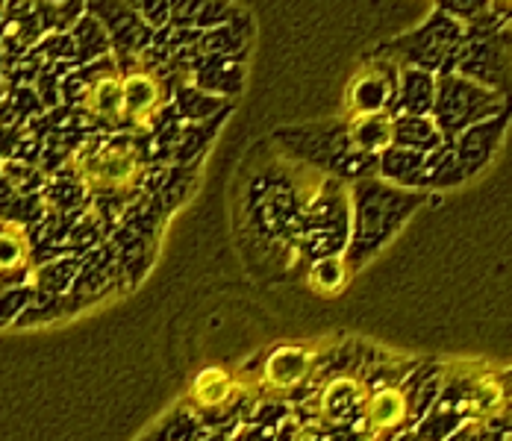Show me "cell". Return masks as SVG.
I'll use <instances>...</instances> for the list:
<instances>
[{"label": "cell", "instance_id": "obj_1", "mask_svg": "<svg viewBox=\"0 0 512 441\" xmlns=\"http://www.w3.org/2000/svg\"><path fill=\"white\" fill-rule=\"evenodd\" d=\"M465 42H468V27L454 15H448L445 9H433L415 30L377 45L371 56L389 59L401 68H424L442 74L451 53Z\"/></svg>", "mask_w": 512, "mask_h": 441}, {"label": "cell", "instance_id": "obj_2", "mask_svg": "<svg viewBox=\"0 0 512 441\" xmlns=\"http://www.w3.org/2000/svg\"><path fill=\"white\" fill-rule=\"evenodd\" d=\"M498 95L468 77L460 74H439V92H436V109L433 118L442 127L445 139L460 136V130L477 124L492 106Z\"/></svg>", "mask_w": 512, "mask_h": 441}, {"label": "cell", "instance_id": "obj_3", "mask_svg": "<svg viewBox=\"0 0 512 441\" xmlns=\"http://www.w3.org/2000/svg\"><path fill=\"white\" fill-rule=\"evenodd\" d=\"M86 12L95 15L112 39V53L124 65L130 56H142L156 42V30L127 0H86Z\"/></svg>", "mask_w": 512, "mask_h": 441}, {"label": "cell", "instance_id": "obj_4", "mask_svg": "<svg viewBox=\"0 0 512 441\" xmlns=\"http://www.w3.org/2000/svg\"><path fill=\"white\" fill-rule=\"evenodd\" d=\"M398 92H401V65L371 56L365 71H359L348 89V112L351 115H374V112L395 115Z\"/></svg>", "mask_w": 512, "mask_h": 441}, {"label": "cell", "instance_id": "obj_5", "mask_svg": "<svg viewBox=\"0 0 512 441\" xmlns=\"http://www.w3.org/2000/svg\"><path fill=\"white\" fill-rule=\"evenodd\" d=\"M142 177V165L133 147L106 145L98 147L80 165L83 186L95 192H130Z\"/></svg>", "mask_w": 512, "mask_h": 441}, {"label": "cell", "instance_id": "obj_6", "mask_svg": "<svg viewBox=\"0 0 512 441\" xmlns=\"http://www.w3.org/2000/svg\"><path fill=\"white\" fill-rule=\"evenodd\" d=\"M507 71V39L501 33H489L480 39H468L451 53L442 74H460L480 86H492Z\"/></svg>", "mask_w": 512, "mask_h": 441}, {"label": "cell", "instance_id": "obj_7", "mask_svg": "<svg viewBox=\"0 0 512 441\" xmlns=\"http://www.w3.org/2000/svg\"><path fill=\"white\" fill-rule=\"evenodd\" d=\"M162 80L151 71H130L124 77V121L136 124L139 130H151L165 106Z\"/></svg>", "mask_w": 512, "mask_h": 441}, {"label": "cell", "instance_id": "obj_8", "mask_svg": "<svg viewBox=\"0 0 512 441\" xmlns=\"http://www.w3.org/2000/svg\"><path fill=\"white\" fill-rule=\"evenodd\" d=\"M312 371V353L304 347L286 344L277 347L262 368V383L268 392H289L295 386H301Z\"/></svg>", "mask_w": 512, "mask_h": 441}, {"label": "cell", "instance_id": "obj_9", "mask_svg": "<svg viewBox=\"0 0 512 441\" xmlns=\"http://www.w3.org/2000/svg\"><path fill=\"white\" fill-rule=\"evenodd\" d=\"M439 92V74L424 68H401V92L395 115H433Z\"/></svg>", "mask_w": 512, "mask_h": 441}, {"label": "cell", "instance_id": "obj_10", "mask_svg": "<svg viewBox=\"0 0 512 441\" xmlns=\"http://www.w3.org/2000/svg\"><path fill=\"white\" fill-rule=\"evenodd\" d=\"M254 36V21L251 15H239L236 21L224 24V27H215L201 36V42L195 45L198 53H212V56H227V59H242L245 62V53H248V42Z\"/></svg>", "mask_w": 512, "mask_h": 441}, {"label": "cell", "instance_id": "obj_11", "mask_svg": "<svg viewBox=\"0 0 512 441\" xmlns=\"http://www.w3.org/2000/svg\"><path fill=\"white\" fill-rule=\"evenodd\" d=\"M351 139L362 153L383 156L389 147H395V115L392 112H374V115H348Z\"/></svg>", "mask_w": 512, "mask_h": 441}, {"label": "cell", "instance_id": "obj_12", "mask_svg": "<svg viewBox=\"0 0 512 441\" xmlns=\"http://www.w3.org/2000/svg\"><path fill=\"white\" fill-rule=\"evenodd\" d=\"M359 400H365V389L359 386L357 380H351V377H336V380H330V383L321 389L315 406H312V412H315L321 421H327V424H342V421L351 415V409L357 406Z\"/></svg>", "mask_w": 512, "mask_h": 441}, {"label": "cell", "instance_id": "obj_13", "mask_svg": "<svg viewBox=\"0 0 512 441\" xmlns=\"http://www.w3.org/2000/svg\"><path fill=\"white\" fill-rule=\"evenodd\" d=\"M395 147L430 156L445 147V133L433 115H395Z\"/></svg>", "mask_w": 512, "mask_h": 441}, {"label": "cell", "instance_id": "obj_14", "mask_svg": "<svg viewBox=\"0 0 512 441\" xmlns=\"http://www.w3.org/2000/svg\"><path fill=\"white\" fill-rule=\"evenodd\" d=\"M407 418V397L401 389H380L365 403V424L374 433H386Z\"/></svg>", "mask_w": 512, "mask_h": 441}, {"label": "cell", "instance_id": "obj_15", "mask_svg": "<svg viewBox=\"0 0 512 441\" xmlns=\"http://www.w3.org/2000/svg\"><path fill=\"white\" fill-rule=\"evenodd\" d=\"M236 392V380L221 371V368H206L201 371L195 380H192V389H189V400L198 406V409H218L224 403H230V397Z\"/></svg>", "mask_w": 512, "mask_h": 441}, {"label": "cell", "instance_id": "obj_16", "mask_svg": "<svg viewBox=\"0 0 512 441\" xmlns=\"http://www.w3.org/2000/svg\"><path fill=\"white\" fill-rule=\"evenodd\" d=\"M71 36L77 42V62H83V65H92L103 56H112V39H109L106 27L89 12L74 24Z\"/></svg>", "mask_w": 512, "mask_h": 441}, {"label": "cell", "instance_id": "obj_17", "mask_svg": "<svg viewBox=\"0 0 512 441\" xmlns=\"http://www.w3.org/2000/svg\"><path fill=\"white\" fill-rule=\"evenodd\" d=\"M0 250H3L0 265H3V274H6V277H9L12 271H21V268L27 265V259H30V242H27V233H24L21 224H15V221H9V218L3 221Z\"/></svg>", "mask_w": 512, "mask_h": 441}, {"label": "cell", "instance_id": "obj_18", "mask_svg": "<svg viewBox=\"0 0 512 441\" xmlns=\"http://www.w3.org/2000/svg\"><path fill=\"white\" fill-rule=\"evenodd\" d=\"M424 165H427V156L418 153V150H407V147H389L380 156L383 174L395 177V180H415V177H421Z\"/></svg>", "mask_w": 512, "mask_h": 441}, {"label": "cell", "instance_id": "obj_19", "mask_svg": "<svg viewBox=\"0 0 512 441\" xmlns=\"http://www.w3.org/2000/svg\"><path fill=\"white\" fill-rule=\"evenodd\" d=\"M309 283H312V289H315V292H324V294L342 292V286L348 283L345 259H342V256H327V259H321V262L312 268Z\"/></svg>", "mask_w": 512, "mask_h": 441}, {"label": "cell", "instance_id": "obj_20", "mask_svg": "<svg viewBox=\"0 0 512 441\" xmlns=\"http://www.w3.org/2000/svg\"><path fill=\"white\" fill-rule=\"evenodd\" d=\"M215 0H171V27L201 30L206 12Z\"/></svg>", "mask_w": 512, "mask_h": 441}, {"label": "cell", "instance_id": "obj_21", "mask_svg": "<svg viewBox=\"0 0 512 441\" xmlns=\"http://www.w3.org/2000/svg\"><path fill=\"white\" fill-rule=\"evenodd\" d=\"M436 9H445L465 27H471L495 9V0H436Z\"/></svg>", "mask_w": 512, "mask_h": 441}, {"label": "cell", "instance_id": "obj_22", "mask_svg": "<svg viewBox=\"0 0 512 441\" xmlns=\"http://www.w3.org/2000/svg\"><path fill=\"white\" fill-rule=\"evenodd\" d=\"M36 56H45V59H71L77 62V42L71 33H48L36 48Z\"/></svg>", "mask_w": 512, "mask_h": 441}, {"label": "cell", "instance_id": "obj_23", "mask_svg": "<svg viewBox=\"0 0 512 441\" xmlns=\"http://www.w3.org/2000/svg\"><path fill=\"white\" fill-rule=\"evenodd\" d=\"M156 33L171 24V0H127Z\"/></svg>", "mask_w": 512, "mask_h": 441}, {"label": "cell", "instance_id": "obj_24", "mask_svg": "<svg viewBox=\"0 0 512 441\" xmlns=\"http://www.w3.org/2000/svg\"><path fill=\"white\" fill-rule=\"evenodd\" d=\"M501 397H504V389L495 380H480L474 394H471V400H468V406L477 409V412H492V409L501 406Z\"/></svg>", "mask_w": 512, "mask_h": 441}, {"label": "cell", "instance_id": "obj_25", "mask_svg": "<svg viewBox=\"0 0 512 441\" xmlns=\"http://www.w3.org/2000/svg\"><path fill=\"white\" fill-rule=\"evenodd\" d=\"M292 441H330L318 427H301L298 433H295V439Z\"/></svg>", "mask_w": 512, "mask_h": 441}, {"label": "cell", "instance_id": "obj_26", "mask_svg": "<svg viewBox=\"0 0 512 441\" xmlns=\"http://www.w3.org/2000/svg\"><path fill=\"white\" fill-rule=\"evenodd\" d=\"M30 3H65V0H30Z\"/></svg>", "mask_w": 512, "mask_h": 441}]
</instances>
